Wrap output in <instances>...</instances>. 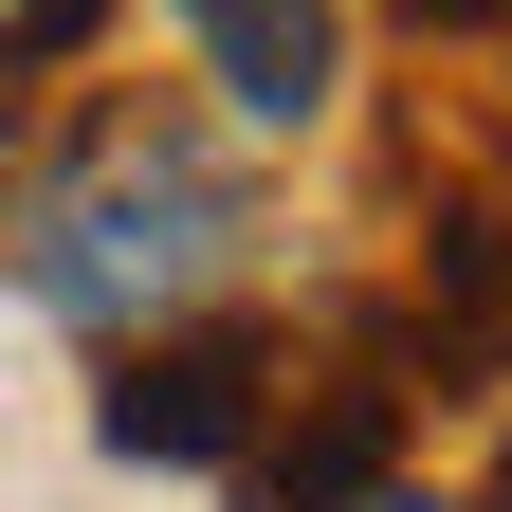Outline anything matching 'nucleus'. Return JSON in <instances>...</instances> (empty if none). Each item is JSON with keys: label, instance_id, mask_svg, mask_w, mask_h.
Wrapping results in <instances>:
<instances>
[{"label": "nucleus", "instance_id": "obj_5", "mask_svg": "<svg viewBox=\"0 0 512 512\" xmlns=\"http://www.w3.org/2000/svg\"><path fill=\"white\" fill-rule=\"evenodd\" d=\"M92 0H0V74H37V55H74Z\"/></svg>", "mask_w": 512, "mask_h": 512}, {"label": "nucleus", "instance_id": "obj_1", "mask_svg": "<svg viewBox=\"0 0 512 512\" xmlns=\"http://www.w3.org/2000/svg\"><path fill=\"white\" fill-rule=\"evenodd\" d=\"M0 256H19L37 311H74V330L147 348V330H202L256 256V202L202 128L165 110H74V147L0 183Z\"/></svg>", "mask_w": 512, "mask_h": 512}, {"label": "nucleus", "instance_id": "obj_4", "mask_svg": "<svg viewBox=\"0 0 512 512\" xmlns=\"http://www.w3.org/2000/svg\"><path fill=\"white\" fill-rule=\"evenodd\" d=\"M384 476H403V384H366V366H330L293 421L238 439V494H256V512H348V494H384Z\"/></svg>", "mask_w": 512, "mask_h": 512}, {"label": "nucleus", "instance_id": "obj_6", "mask_svg": "<svg viewBox=\"0 0 512 512\" xmlns=\"http://www.w3.org/2000/svg\"><path fill=\"white\" fill-rule=\"evenodd\" d=\"M421 37H512V0H403Z\"/></svg>", "mask_w": 512, "mask_h": 512}, {"label": "nucleus", "instance_id": "obj_2", "mask_svg": "<svg viewBox=\"0 0 512 512\" xmlns=\"http://www.w3.org/2000/svg\"><path fill=\"white\" fill-rule=\"evenodd\" d=\"M110 458H238L256 421H275V330H238V311H202V330H147L110 348Z\"/></svg>", "mask_w": 512, "mask_h": 512}, {"label": "nucleus", "instance_id": "obj_7", "mask_svg": "<svg viewBox=\"0 0 512 512\" xmlns=\"http://www.w3.org/2000/svg\"><path fill=\"white\" fill-rule=\"evenodd\" d=\"M348 512H458V494H421V476H384V494H348Z\"/></svg>", "mask_w": 512, "mask_h": 512}, {"label": "nucleus", "instance_id": "obj_3", "mask_svg": "<svg viewBox=\"0 0 512 512\" xmlns=\"http://www.w3.org/2000/svg\"><path fill=\"white\" fill-rule=\"evenodd\" d=\"M183 55H202V92L238 128H330L348 92V0H165Z\"/></svg>", "mask_w": 512, "mask_h": 512}]
</instances>
